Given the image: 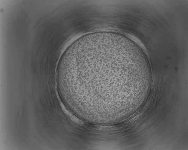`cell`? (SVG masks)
<instances>
[{"label": "cell", "instance_id": "1", "mask_svg": "<svg viewBox=\"0 0 188 150\" xmlns=\"http://www.w3.org/2000/svg\"><path fill=\"white\" fill-rule=\"evenodd\" d=\"M150 77L138 48L118 34L107 32L89 34L72 43L62 56L56 73L72 107L104 118L115 117L125 104L135 102Z\"/></svg>", "mask_w": 188, "mask_h": 150}]
</instances>
